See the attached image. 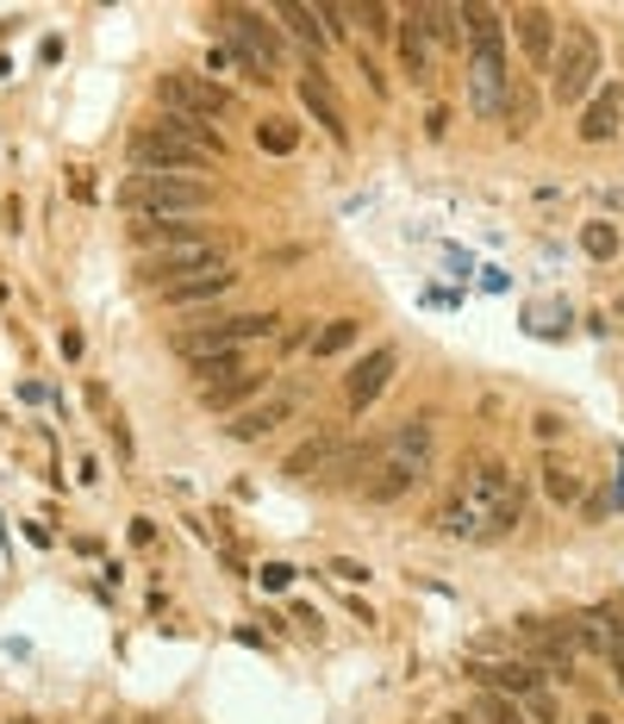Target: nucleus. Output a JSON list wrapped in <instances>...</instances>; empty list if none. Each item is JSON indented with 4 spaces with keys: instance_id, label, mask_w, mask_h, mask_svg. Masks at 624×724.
I'll use <instances>...</instances> for the list:
<instances>
[{
    "instance_id": "nucleus-31",
    "label": "nucleus",
    "mask_w": 624,
    "mask_h": 724,
    "mask_svg": "<svg viewBox=\"0 0 624 724\" xmlns=\"http://www.w3.org/2000/svg\"><path fill=\"white\" fill-rule=\"evenodd\" d=\"M606 662H612V681H619V699H624V644L612 637V649H606Z\"/></svg>"
},
{
    "instance_id": "nucleus-38",
    "label": "nucleus",
    "mask_w": 624,
    "mask_h": 724,
    "mask_svg": "<svg viewBox=\"0 0 624 724\" xmlns=\"http://www.w3.org/2000/svg\"><path fill=\"white\" fill-rule=\"evenodd\" d=\"M144 724H150V719H144Z\"/></svg>"
},
{
    "instance_id": "nucleus-22",
    "label": "nucleus",
    "mask_w": 624,
    "mask_h": 724,
    "mask_svg": "<svg viewBox=\"0 0 624 724\" xmlns=\"http://www.w3.org/2000/svg\"><path fill=\"white\" fill-rule=\"evenodd\" d=\"M437 531H444V537H487V531H481V519H474V506L462 494L437 512Z\"/></svg>"
},
{
    "instance_id": "nucleus-18",
    "label": "nucleus",
    "mask_w": 624,
    "mask_h": 724,
    "mask_svg": "<svg viewBox=\"0 0 624 724\" xmlns=\"http://www.w3.org/2000/svg\"><path fill=\"white\" fill-rule=\"evenodd\" d=\"M331 449H338V437H313V444H300L281 469L294 474V481H319L324 474V462H331Z\"/></svg>"
},
{
    "instance_id": "nucleus-30",
    "label": "nucleus",
    "mask_w": 624,
    "mask_h": 724,
    "mask_svg": "<svg viewBox=\"0 0 624 724\" xmlns=\"http://www.w3.org/2000/svg\"><path fill=\"white\" fill-rule=\"evenodd\" d=\"M524 712H531L537 724H549V719H556V706H549V694H544V687H537V694L524 699Z\"/></svg>"
},
{
    "instance_id": "nucleus-28",
    "label": "nucleus",
    "mask_w": 624,
    "mask_h": 724,
    "mask_svg": "<svg viewBox=\"0 0 624 724\" xmlns=\"http://www.w3.org/2000/svg\"><path fill=\"white\" fill-rule=\"evenodd\" d=\"M349 13H356V20H362V31H369V38H387V31H394V13H387V7H374V0H362V7H349Z\"/></svg>"
},
{
    "instance_id": "nucleus-4",
    "label": "nucleus",
    "mask_w": 624,
    "mask_h": 724,
    "mask_svg": "<svg viewBox=\"0 0 624 724\" xmlns=\"http://www.w3.org/2000/svg\"><path fill=\"white\" fill-rule=\"evenodd\" d=\"M275 331L269 313H238V319H206L175 331V356L194 369V363H213V356H244V344H263Z\"/></svg>"
},
{
    "instance_id": "nucleus-33",
    "label": "nucleus",
    "mask_w": 624,
    "mask_h": 724,
    "mask_svg": "<svg viewBox=\"0 0 624 724\" xmlns=\"http://www.w3.org/2000/svg\"><path fill=\"white\" fill-rule=\"evenodd\" d=\"M331 574H338V581H369V569H362V562H331Z\"/></svg>"
},
{
    "instance_id": "nucleus-5",
    "label": "nucleus",
    "mask_w": 624,
    "mask_h": 724,
    "mask_svg": "<svg viewBox=\"0 0 624 724\" xmlns=\"http://www.w3.org/2000/svg\"><path fill=\"white\" fill-rule=\"evenodd\" d=\"M599 81V38L587 25H569V38H562V56L549 63V94L556 106H574V100H587Z\"/></svg>"
},
{
    "instance_id": "nucleus-37",
    "label": "nucleus",
    "mask_w": 624,
    "mask_h": 724,
    "mask_svg": "<svg viewBox=\"0 0 624 724\" xmlns=\"http://www.w3.org/2000/svg\"><path fill=\"white\" fill-rule=\"evenodd\" d=\"M106 724H113V719H106Z\"/></svg>"
},
{
    "instance_id": "nucleus-25",
    "label": "nucleus",
    "mask_w": 624,
    "mask_h": 724,
    "mask_svg": "<svg viewBox=\"0 0 624 724\" xmlns=\"http://www.w3.org/2000/svg\"><path fill=\"white\" fill-rule=\"evenodd\" d=\"M356 331H362L356 319H331L319 338H313V356H338V350H349V344H356Z\"/></svg>"
},
{
    "instance_id": "nucleus-9",
    "label": "nucleus",
    "mask_w": 624,
    "mask_h": 724,
    "mask_svg": "<svg viewBox=\"0 0 624 724\" xmlns=\"http://www.w3.org/2000/svg\"><path fill=\"white\" fill-rule=\"evenodd\" d=\"M131 163H138L144 175H194V169H206L213 156H206V150H194V144H181V138H169V131H156V125H150L144 138L131 144Z\"/></svg>"
},
{
    "instance_id": "nucleus-15",
    "label": "nucleus",
    "mask_w": 624,
    "mask_h": 724,
    "mask_svg": "<svg viewBox=\"0 0 624 724\" xmlns=\"http://www.w3.org/2000/svg\"><path fill=\"white\" fill-rule=\"evenodd\" d=\"M512 25H519L524 56H531L537 69H549V63H556V20H549L544 7H519V13H512Z\"/></svg>"
},
{
    "instance_id": "nucleus-20",
    "label": "nucleus",
    "mask_w": 624,
    "mask_h": 724,
    "mask_svg": "<svg viewBox=\"0 0 624 724\" xmlns=\"http://www.w3.org/2000/svg\"><path fill=\"white\" fill-rule=\"evenodd\" d=\"M474 724H524V706L512 694L481 687V694H474Z\"/></svg>"
},
{
    "instance_id": "nucleus-1",
    "label": "nucleus",
    "mask_w": 624,
    "mask_h": 724,
    "mask_svg": "<svg viewBox=\"0 0 624 724\" xmlns=\"http://www.w3.org/2000/svg\"><path fill=\"white\" fill-rule=\"evenodd\" d=\"M144 238V275L163 288V281H181L194 269H219L225 263V244L206 238L200 225H138Z\"/></svg>"
},
{
    "instance_id": "nucleus-7",
    "label": "nucleus",
    "mask_w": 624,
    "mask_h": 724,
    "mask_svg": "<svg viewBox=\"0 0 624 724\" xmlns=\"http://www.w3.org/2000/svg\"><path fill=\"white\" fill-rule=\"evenodd\" d=\"M462 499L474 506V519H481L487 537H499V531H512V524H519V487H512V474L499 469V462H481V469L469 474Z\"/></svg>"
},
{
    "instance_id": "nucleus-35",
    "label": "nucleus",
    "mask_w": 624,
    "mask_h": 724,
    "mask_svg": "<svg viewBox=\"0 0 624 724\" xmlns=\"http://www.w3.org/2000/svg\"><path fill=\"white\" fill-rule=\"evenodd\" d=\"M587 724H612V719H606V712H594V719H587Z\"/></svg>"
},
{
    "instance_id": "nucleus-29",
    "label": "nucleus",
    "mask_w": 624,
    "mask_h": 724,
    "mask_svg": "<svg viewBox=\"0 0 624 724\" xmlns=\"http://www.w3.org/2000/svg\"><path fill=\"white\" fill-rule=\"evenodd\" d=\"M581 244H587V256H612V250H619V231H612V225H587Z\"/></svg>"
},
{
    "instance_id": "nucleus-2",
    "label": "nucleus",
    "mask_w": 624,
    "mask_h": 724,
    "mask_svg": "<svg viewBox=\"0 0 624 724\" xmlns=\"http://www.w3.org/2000/svg\"><path fill=\"white\" fill-rule=\"evenodd\" d=\"M119 200L138 225H181L213 206L206 181H194V175H131Z\"/></svg>"
},
{
    "instance_id": "nucleus-21",
    "label": "nucleus",
    "mask_w": 624,
    "mask_h": 724,
    "mask_svg": "<svg viewBox=\"0 0 624 724\" xmlns=\"http://www.w3.org/2000/svg\"><path fill=\"white\" fill-rule=\"evenodd\" d=\"M412 20H419V31H431L437 45H456V38H462V31H456V25H462L456 7H412Z\"/></svg>"
},
{
    "instance_id": "nucleus-3",
    "label": "nucleus",
    "mask_w": 624,
    "mask_h": 724,
    "mask_svg": "<svg viewBox=\"0 0 624 724\" xmlns=\"http://www.w3.org/2000/svg\"><path fill=\"white\" fill-rule=\"evenodd\" d=\"M424 474H431V424H399L387 437V449H381V462H374V481H362V494L399 499V494H412Z\"/></svg>"
},
{
    "instance_id": "nucleus-26",
    "label": "nucleus",
    "mask_w": 624,
    "mask_h": 724,
    "mask_svg": "<svg viewBox=\"0 0 624 724\" xmlns=\"http://www.w3.org/2000/svg\"><path fill=\"white\" fill-rule=\"evenodd\" d=\"M544 494L556 499V506H569V499H581V474H569L562 462H549V469H544Z\"/></svg>"
},
{
    "instance_id": "nucleus-12",
    "label": "nucleus",
    "mask_w": 624,
    "mask_h": 724,
    "mask_svg": "<svg viewBox=\"0 0 624 724\" xmlns=\"http://www.w3.org/2000/svg\"><path fill=\"white\" fill-rule=\"evenodd\" d=\"M300 100H306V113L324 125L331 144H349V119H344V106H338V94H331V81H324V69L300 75Z\"/></svg>"
},
{
    "instance_id": "nucleus-14",
    "label": "nucleus",
    "mask_w": 624,
    "mask_h": 724,
    "mask_svg": "<svg viewBox=\"0 0 624 724\" xmlns=\"http://www.w3.org/2000/svg\"><path fill=\"white\" fill-rule=\"evenodd\" d=\"M256 394H269V374L238 369V374H225V381H213V388H200V406L206 412H244V399H256Z\"/></svg>"
},
{
    "instance_id": "nucleus-6",
    "label": "nucleus",
    "mask_w": 624,
    "mask_h": 724,
    "mask_svg": "<svg viewBox=\"0 0 624 724\" xmlns=\"http://www.w3.org/2000/svg\"><path fill=\"white\" fill-rule=\"evenodd\" d=\"M219 31L238 45V63H244L256 81H269L263 69L281 63V31H275L263 13H250V7H219Z\"/></svg>"
},
{
    "instance_id": "nucleus-34",
    "label": "nucleus",
    "mask_w": 624,
    "mask_h": 724,
    "mask_svg": "<svg viewBox=\"0 0 624 724\" xmlns=\"http://www.w3.org/2000/svg\"><path fill=\"white\" fill-rule=\"evenodd\" d=\"M537 437H544V444H549V437H562V419H556V412H544V419H537Z\"/></svg>"
},
{
    "instance_id": "nucleus-24",
    "label": "nucleus",
    "mask_w": 624,
    "mask_h": 724,
    "mask_svg": "<svg viewBox=\"0 0 624 724\" xmlns=\"http://www.w3.org/2000/svg\"><path fill=\"white\" fill-rule=\"evenodd\" d=\"M506 119H512V131H531V119H537V100H531V88L519 75L506 81Z\"/></svg>"
},
{
    "instance_id": "nucleus-11",
    "label": "nucleus",
    "mask_w": 624,
    "mask_h": 724,
    "mask_svg": "<svg viewBox=\"0 0 624 724\" xmlns=\"http://www.w3.org/2000/svg\"><path fill=\"white\" fill-rule=\"evenodd\" d=\"M399 369V350L394 344H374L356 369H349V381H344V394H349V412H369L374 399H381V388H387V374Z\"/></svg>"
},
{
    "instance_id": "nucleus-17",
    "label": "nucleus",
    "mask_w": 624,
    "mask_h": 724,
    "mask_svg": "<svg viewBox=\"0 0 624 724\" xmlns=\"http://www.w3.org/2000/svg\"><path fill=\"white\" fill-rule=\"evenodd\" d=\"M619 119H624V94H612V88H606V94L587 106V119H581V138H587V144H606V138L619 131Z\"/></svg>"
},
{
    "instance_id": "nucleus-10",
    "label": "nucleus",
    "mask_w": 624,
    "mask_h": 724,
    "mask_svg": "<svg viewBox=\"0 0 624 724\" xmlns=\"http://www.w3.org/2000/svg\"><path fill=\"white\" fill-rule=\"evenodd\" d=\"M300 412V394H263L256 406H244V412H231V424H225V437H238V444H256V437H269L275 424H288Z\"/></svg>"
},
{
    "instance_id": "nucleus-23",
    "label": "nucleus",
    "mask_w": 624,
    "mask_h": 724,
    "mask_svg": "<svg viewBox=\"0 0 624 724\" xmlns=\"http://www.w3.org/2000/svg\"><path fill=\"white\" fill-rule=\"evenodd\" d=\"M399 63H406V75H412V81H424V75H431V56H424L419 20H406V31H399Z\"/></svg>"
},
{
    "instance_id": "nucleus-8",
    "label": "nucleus",
    "mask_w": 624,
    "mask_h": 724,
    "mask_svg": "<svg viewBox=\"0 0 624 724\" xmlns=\"http://www.w3.org/2000/svg\"><path fill=\"white\" fill-rule=\"evenodd\" d=\"M156 100H163V113L175 119H219L231 113V94H225L219 81H200V75H156Z\"/></svg>"
},
{
    "instance_id": "nucleus-36",
    "label": "nucleus",
    "mask_w": 624,
    "mask_h": 724,
    "mask_svg": "<svg viewBox=\"0 0 624 724\" xmlns=\"http://www.w3.org/2000/svg\"><path fill=\"white\" fill-rule=\"evenodd\" d=\"M13 724H38V719H13Z\"/></svg>"
},
{
    "instance_id": "nucleus-27",
    "label": "nucleus",
    "mask_w": 624,
    "mask_h": 724,
    "mask_svg": "<svg viewBox=\"0 0 624 724\" xmlns=\"http://www.w3.org/2000/svg\"><path fill=\"white\" fill-rule=\"evenodd\" d=\"M256 144L275 150V156H288V150H294V125H288V119H263V125H256Z\"/></svg>"
},
{
    "instance_id": "nucleus-32",
    "label": "nucleus",
    "mask_w": 624,
    "mask_h": 724,
    "mask_svg": "<svg viewBox=\"0 0 624 724\" xmlns=\"http://www.w3.org/2000/svg\"><path fill=\"white\" fill-rule=\"evenodd\" d=\"M263 581H269V587H288V581H294V569H288V562H269V569H263Z\"/></svg>"
},
{
    "instance_id": "nucleus-16",
    "label": "nucleus",
    "mask_w": 624,
    "mask_h": 724,
    "mask_svg": "<svg viewBox=\"0 0 624 724\" xmlns=\"http://www.w3.org/2000/svg\"><path fill=\"white\" fill-rule=\"evenodd\" d=\"M469 674L481 687H494V694H512L519 706L537 694V669L531 662H469Z\"/></svg>"
},
{
    "instance_id": "nucleus-13",
    "label": "nucleus",
    "mask_w": 624,
    "mask_h": 724,
    "mask_svg": "<svg viewBox=\"0 0 624 724\" xmlns=\"http://www.w3.org/2000/svg\"><path fill=\"white\" fill-rule=\"evenodd\" d=\"M231 288H238V269L219 263V269H194V275H181V281H163V300L169 306H200V300H219Z\"/></svg>"
},
{
    "instance_id": "nucleus-19",
    "label": "nucleus",
    "mask_w": 624,
    "mask_h": 724,
    "mask_svg": "<svg viewBox=\"0 0 624 724\" xmlns=\"http://www.w3.org/2000/svg\"><path fill=\"white\" fill-rule=\"evenodd\" d=\"M275 20L294 31L300 45H313V50H324V25H319V7H300V0H288V7H275Z\"/></svg>"
}]
</instances>
